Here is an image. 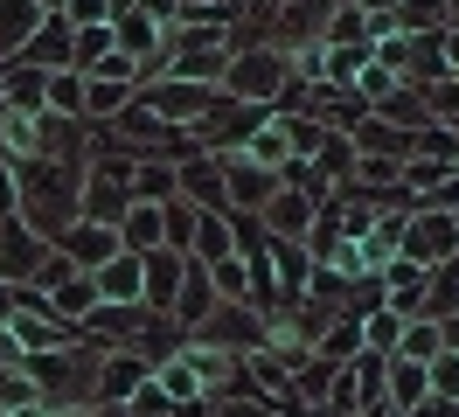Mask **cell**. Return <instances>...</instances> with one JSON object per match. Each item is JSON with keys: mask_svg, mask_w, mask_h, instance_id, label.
<instances>
[{"mask_svg": "<svg viewBox=\"0 0 459 417\" xmlns=\"http://www.w3.org/2000/svg\"><path fill=\"white\" fill-rule=\"evenodd\" d=\"M286 77H292L286 49H230L223 98H230V105H258V111H264L279 91H286Z\"/></svg>", "mask_w": 459, "mask_h": 417, "instance_id": "6da1fadb", "label": "cell"}, {"mask_svg": "<svg viewBox=\"0 0 459 417\" xmlns=\"http://www.w3.org/2000/svg\"><path fill=\"white\" fill-rule=\"evenodd\" d=\"M403 265H446V257H459V216H431V209H418V216H403Z\"/></svg>", "mask_w": 459, "mask_h": 417, "instance_id": "7a4b0ae2", "label": "cell"}, {"mask_svg": "<svg viewBox=\"0 0 459 417\" xmlns=\"http://www.w3.org/2000/svg\"><path fill=\"white\" fill-rule=\"evenodd\" d=\"M188 348H216V355H244V348H251V355H258L264 348V320L251 313V306H223V313H209V320L195 327Z\"/></svg>", "mask_w": 459, "mask_h": 417, "instance_id": "3957f363", "label": "cell"}, {"mask_svg": "<svg viewBox=\"0 0 459 417\" xmlns=\"http://www.w3.org/2000/svg\"><path fill=\"white\" fill-rule=\"evenodd\" d=\"M42 257H49V250H42V237H35V222H7L0 216V285H7V292H22V285L42 272Z\"/></svg>", "mask_w": 459, "mask_h": 417, "instance_id": "277c9868", "label": "cell"}, {"mask_svg": "<svg viewBox=\"0 0 459 417\" xmlns=\"http://www.w3.org/2000/svg\"><path fill=\"white\" fill-rule=\"evenodd\" d=\"M70 35H77V28L63 22V14H42V28L29 35V49L14 56V63H22V70H42V77H56L63 63H70Z\"/></svg>", "mask_w": 459, "mask_h": 417, "instance_id": "5b68a950", "label": "cell"}, {"mask_svg": "<svg viewBox=\"0 0 459 417\" xmlns=\"http://www.w3.org/2000/svg\"><path fill=\"white\" fill-rule=\"evenodd\" d=\"M91 292H98V306H140V257L118 250L112 265H98V272H91Z\"/></svg>", "mask_w": 459, "mask_h": 417, "instance_id": "8992f818", "label": "cell"}, {"mask_svg": "<svg viewBox=\"0 0 459 417\" xmlns=\"http://www.w3.org/2000/svg\"><path fill=\"white\" fill-rule=\"evenodd\" d=\"M42 105H49V77H42V70H22V63H7V77H0V111L42 118Z\"/></svg>", "mask_w": 459, "mask_h": 417, "instance_id": "52a82bcc", "label": "cell"}, {"mask_svg": "<svg viewBox=\"0 0 459 417\" xmlns=\"http://www.w3.org/2000/svg\"><path fill=\"white\" fill-rule=\"evenodd\" d=\"M63 250H70V265H112L118 250V230H105V222H77V230H63Z\"/></svg>", "mask_w": 459, "mask_h": 417, "instance_id": "ba28073f", "label": "cell"}, {"mask_svg": "<svg viewBox=\"0 0 459 417\" xmlns=\"http://www.w3.org/2000/svg\"><path fill=\"white\" fill-rule=\"evenodd\" d=\"M264 222H272V244H292V237L314 222V202H307L299 188H279L272 202H264Z\"/></svg>", "mask_w": 459, "mask_h": 417, "instance_id": "9c48e42d", "label": "cell"}, {"mask_svg": "<svg viewBox=\"0 0 459 417\" xmlns=\"http://www.w3.org/2000/svg\"><path fill=\"white\" fill-rule=\"evenodd\" d=\"M223 195H237L244 209H251V202H272V195H279V174H272V167H251L237 153V161L223 167Z\"/></svg>", "mask_w": 459, "mask_h": 417, "instance_id": "30bf717a", "label": "cell"}, {"mask_svg": "<svg viewBox=\"0 0 459 417\" xmlns=\"http://www.w3.org/2000/svg\"><path fill=\"white\" fill-rule=\"evenodd\" d=\"M140 383H146V355H118V361H105V376L91 383V404H126Z\"/></svg>", "mask_w": 459, "mask_h": 417, "instance_id": "8fae6325", "label": "cell"}, {"mask_svg": "<svg viewBox=\"0 0 459 417\" xmlns=\"http://www.w3.org/2000/svg\"><path fill=\"white\" fill-rule=\"evenodd\" d=\"M425 396H431L425 369H418V361H390V383H383V404H390L397 417H411L418 404H425Z\"/></svg>", "mask_w": 459, "mask_h": 417, "instance_id": "7c38bea8", "label": "cell"}, {"mask_svg": "<svg viewBox=\"0 0 459 417\" xmlns=\"http://www.w3.org/2000/svg\"><path fill=\"white\" fill-rule=\"evenodd\" d=\"M174 188L188 195V202H230V195H223V167L202 161V153H188V161L174 167Z\"/></svg>", "mask_w": 459, "mask_h": 417, "instance_id": "4fadbf2b", "label": "cell"}, {"mask_svg": "<svg viewBox=\"0 0 459 417\" xmlns=\"http://www.w3.org/2000/svg\"><path fill=\"white\" fill-rule=\"evenodd\" d=\"M118 244L146 257V250H160V202H133L126 216H118Z\"/></svg>", "mask_w": 459, "mask_h": 417, "instance_id": "5bb4252c", "label": "cell"}, {"mask_svg": "<svg viewBox=\"0 0 459 417\" xmlns=\"http://www.w3.org/2000/svg\"><path fill=\"white\" fill-rule=\"evenodd\" d=\"M35 28H42V7H29V0H22V7H0V56L14 63V56L29 49Z\"/></svg>", "mask_w": 459, "mask_h": 417, "instance_id": "9a60e30c", "label": "cell"}, {"mask_svg": "<svg viewBox=\"0 0 459 417\" xmlns=\"http://www.w3.org/2000/svg\"><path fill=\"white\" fill-rule=\"evenodd\" d=\"M438 355H446V341H438V320H411V327L397 334V361H418V369H431Z\"/></svg>", "mask_w": 459, "mask_h": 417, "instance_id": "2e32d148", "label": "cell"}, {"mask_svg": "<svg viewBox=\"0 0 459 417\" xmlns=\"http://www.w3.org/2000/svg\"><path fill=\"white\" fill-rule=\"evenodd\" d=\"M376 126H390V133L425 126V98H418V91H390V98H376Z\"/></svg>", "mask_w": 459, "mask_h": 417, "instance_id": "e0dca14e", "label": "cell"}, {"mask_svg": "<svg viewBox=\"0 0 459 417\" xmlns=\"http://www.w3.org/2000/svg\"><path fill=\"white\" fill-rule=\"evenodd\" d=\"M126 105H133V91H126V83H112V77H91L84 83V118H91V111H98V118H118Z\"/></svg>", "mask_w": 459, "mask_h": 417, "instance_id": "ac0fdd59", "label": "cell"}, {"mask_svg": "<svg viewBox=\"0 0 459 417\" xmlns=\"http://www.w3.org/2000/svg\"><path fill=\"white\" fill-rule=\"evenodd\" d=\"M49 105H56L63 118H84V77H77V70H56V77H49Z\"/></svg>", "mask_w": 459, "mask_h": 417, "instance_id": "d6986e66", "label": "cell"}, {"mask_svg": "<svg viewBox=\"0 0 459 417\" xmlns=\"http://www.w3.org/2000/svg\"><path fill=\"white\" fill-rule=\"evenodd\" d=\"M425 383H431V396H453V404H459V355H438L425 369Z\"/></svg>", "mask_w": 459, "mask_h": 417, "instance_id": "ffe728a7", "label": "cell"}, {"mask_svg": "<svg viewBox=\"0 0 459 417\" xmlns=\"http://www.w3.org/2000/svg\"><path fill=\"white\" fill-rule=\"evenodd\" d=\"M397 334H403V313H376L369 327H362V341L369 348H397Z\"/></svg>", "mask_w": 459, "mask_h": 417, "instance_id": "44dd1931", "label": "cell"}, {"mask_svg": "<svg viewBox=\"0 0 459 417\" xmlns=\"http://www.w3.org/2000/svg\"><path fill=\"white\" fill-rule=\"evenodd\" d=\"M35 389L22 383V376H7V369H0V411H7V404H29Z\"/></svg>", "mask_w": 459, "mask_h": 417, "instance_id": "7402d4cb", "label": "cell"}]
</instances>
